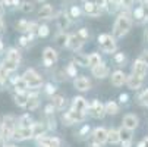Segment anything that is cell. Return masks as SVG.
<instances>
[{
  "mask_svg": "<svg viewBox=\"0 0 148 147\" xmlns=\"http://www.w3.org/2000/svg\"><path fill=\"white\" fill-rule=\"evenodd\" d=\"M56 22H57V27L63 31V30H68V27L71 25V18L68 16L66 12H60L56 18Z\"/></svg>",
  "mask_w": 148,
  "mask_h": 147,
  "instance_id": "cell-18",
  "label": "cell"
},
{
  "mask_svg": "<svg viewBox=\"0 0 148 147\" xmlns=\"http://www.w3.org/2000/svg\"><path fill=\"white\" fill-rule=\"evenodd\" d=\"M132 18L136 21V22H139V24L145 21V18H144V12H142V8H141V6H138V8H135V9H134Z\"/></svg>",
  "mask_w": 148,
  "mask_h": 147,
  "instance_id": "cell-35",
  "label": "cell"
},
{
  "mask_svg": "<svg viewBox=\"0 0 148 147\" xmlns=\"http://www.w3.org/2000/svg\"><path fill=\"white\" fill-rule=\"evenodd\" d=\"M114 60L117 62V63H123L125 62V55L123 53H116L114 55Z\"/></svg>",
  "mask_w": 148,
  "mask_h": 147,
  "instance_id": "cell-47",
  "label": "cell"
},
{
  "mask_svg": "<svg viewBox=\"0 0 148 147\" xmlns=\"http://www.w3.org/2000/svg\"><path fill=\"white\" fill-rule=\"evenodd\" d=\"M8 81V72L0 66V88H2L5 86V82Z\"/></svg>",
  "mask_w": 148,
  "mask_h": 147,
  "instance_id": "cell-40",
  "label": "cell"
},
{
  "mask_svg": "<svg viewBox=\"0 0 148 147\" xmlns=\"http://www.w3.org/2000/svg\"><path fill=\"white\" fill-rule=\"evenodd\" d=\"M139 100H141V103L148 104V90H147V91H144V93L139 96Z\"/></svg>",
  "mask_w": 148,
  "mask_h": 147,
  "instance_id": "cell-46",
  "label": "cell"
},
{
  "mask_svg": "<svg viewBox=\"0 0 148 147\" xmlns=\"http://www.w3.org/2000/svg\"><path fill=\"white\" fill-rule=\"evenodd\" d=\"M72 109L76 110V112H81V113H87L88 110V103L84 97H75L73 99V103H72Z\"/></svg>",
  "mask_w": 148,
  "mask_h": 147,
  "instance_id": "cell-14",
  "label": "cell"
},
{
  "mask_svg": "<svg viewBox=\"0 0 148 147\" xmlns=\"http://www.w3.org/2000/svg\"><path fill=\"white\" fill-rule=\"evenodd\" d=\"M21 10H22L24 13H29L34 10V3L31 2H22L21 3Z\"/></svg>",
  "mask_w": 148,
  "mask_h": 147,
  "instance_id": "cell-39",
  "label": "cell"
},
{
  "mask_svg": "<svg viewBox=\"0 0 148 147\" xmlns=\"http://www.w3.org/2000/svg\"><path fill=\"white\" fill-rule=\"evenodd\" d=\"M136 147H148V138L145 137V138H142L139 143H138V146Z\"/></svg>",
  "mask_w": 148,
  "mask_h": 147,
  "instance_id": "cell-49",
  "label": "cell"
},
{
  "mask_svg": "<svg viewBox=\"0 0 148 147\" xmlns=\"http://www.w3.org/2000/svg\"><path fill=\"white\" fill-rule=\"evenodd\" d=\"M3 30H5V22H3L2 16H0V32H3Z\"/></svg>",
  "mask_w": 148,
  "mask_h": 147,
  "instance_id": "cell-51",
  "label": "cell"
},
{
  "mask_svg": "<svg viewBox=\"0 0 148 147\" xmlns=\"http://www.w3.org/2000/svg\"><path fill=\"white\" fill-rule=\"evenodd\" d=\"M134 2H142V0H132V3H134Z\"/></svg>",
  "mask_w": 148,
  "mask_h": 147,
  "instance_id": "cell-62",
  "label": "cell"
},
{
  "mask_svg": "<svg viewBox=\"0 0 148 147\" xmlns=\"http://www.w3.org/2000/svg\"><path fill=\"white\" fill-rule=\"evenodd\" d=\"M72 63L79 65V66H88V56L82 55V53H76L73 56V62H72Z\"/></svg>",
  "mask_w": 148,
  "mask_h": 147,
  "instance_id": "cell-26",
  "label": "cell"
},
{
  "mask_svg": "<svg viewBox=\"0 0 148 147\" xmlns=\"http://www.w3.org/2000/svg\"><path fill=\"white\" fill-rule=\"evenodd\" d=\"M104 110H106V113H109V115H116L119 112V106H117V103H114V101H109V103L104 104Z\"/></svg>",
  "mask_w": 148,
  "mask_h": 147,
  "instance_id": "cell-30",
  "label": "cell"
},
{
  "mask_svg": "<svg viewBox=\"0 0 148 147\" xmlns=\"http://www.w3.org/2000/svg\"><path fill=\"white\" fill-rule=\"evenodd\" d=\"M92 75L97 77V78H106V77L109 75V68L101 62L100 65H97V66L92 68Z\"/></svg>",
  "mask_w": 148,
  "mask_h": 147,
  "instance_id": "cell-21",
  "label": "cell"
},
{
  "mask_svg": "<svg viewBox=\"0 0 148 147\" xmlns=\"http://www.w3.org/2000/svg\"><path fill=\"white\" fill-rule=\"evenodd\" d=\"M6 147H16V146H13V144H9V146H6Z\"/></svg>",
  "mask_w": 148,
  "mask_h": 147,
  "instance_id": "cell-59",
  "label": "cell"
},
{
  "mask_svg": "<svg viewBox=\"0 0 148 147\" xmlns=\"http://www.w3.org/2000/svg\"><path fill=\"white\" fill-rule=\"evenodd\" d=\"M132 27V16L128 12H122L113 25V37L114 38H122L123 35L128 34V31Z\"/></svg>",
  "mask_w": 148,
  "mask_h": 147,
  "instance_id": "cell-1",
  "label": "cell"
},
{
  "mask_svg": "<svg viewBox=\"0 0 148 147\" xmlns=\"http://www.w3.org/2000/svg\"><path fill=\"white\" fill-rule=\"evenodd\" d=\"M82 2H84V3H85V2H92V0H82Z\"/></svg>",
  "mask_w": 148,
  "mask_h": 147,
  "instance_id": "cell-61",
  "label": "cell"
},
{
  "mask_svg": "<svg viewBox=\"0 0 148 147\" xmlns=\"http://www.w3.org/2000/svg\"><path fill=\"white\" fill-rule=\"evenodd\" d=\"M5 5L3 3H0V16H2V13H3V10H5V8H3Z\"/></svg>",
  "mask_w": 148,
  "mask_h": 147,
  "instance_id": "cell-56",
  "label": "cell"
},
{
  "mask_svg": "<svg viewBox=\"0 0 148 147\" xmlns=\"http://www.w3.org/2000/svg\"><path fill=\"white\" fill-rule=\"evenodd\" d=\"M101 8L94 2V0H92V2H85V3H84V12H85L87 15H90V16H98L100 13H101Z\"/></svg>",
  "mask_w": 148,
  "mask_h": 147,
  "instance_id": "cell-12",
  "label": "cell"
},
{
  "mask_svg": "<svg viewBox=\"0 0 148 147\" xmlns=\"http://www.w3.org/2000/svg\"><path fill=\"white\" fill-rule=\"evenodd\" d=\"M84 43H85V40H84L78 32L76 34H71L69 35V40H68V47L71 49V50H79L82 46H84Z\"/></svg>",
  "mask_w": 148,
  "mask_h": 147,
  "instance_id": "cell-10",
  "label": "cell"
},
{
  "mask_svg": "<svg viewBox=\"0 0 148 147\" xmlns=\"http://www.w3.org/2000/svg\"><path fill=\"white\" fill-rule=\"evenodd\" d=\"M15 130H16V119H15L12 115L5 116L2 125H0V137H2L3 140L12 138Z\"/></svg>",
  "mask_w": 148,
  "mask_h": 147,
  "instance_id": "cell-3",
  "label": "cell"
},
{
  "mask_svg": "<svg viewBox=\"0 0 148 147\" xmlns=\"http://www.w3.org/2000/svg\"><path fill=\"white\" fill-rule=\"evenodd\" d=\"M19 62H21V53L18 49H10L3 60L2 63V68L9 74V72H13L18 66H19Z\"/></svg>",
  "mask_w": 148,
  "mask_h": 147,
  "instance_id": "cell-2",
  "label": "cell"
},
{
  "mask_svg": "<svg viewBox=\"0 0 148 147\" xmlns=\"http://www.w3.org/2000/svg\"><path fill=\"white\" fill-rule=\"evenodd\" d=\"M145 74H147V65L144 63L141 59L135 60V63H134V66H132V75H135V77L144 79Z\"/></svg>",
  "mask_w": 148,
  "mask_h": 147,
  "instance_id": "cell-13",
  "label": "cell"
},
{
  "mask_svg": "<svg viewBox=\"0 0 148 147\" xmlns=\"http://www.w3.org/2000/svg\"><path fill=\"white\" fill-rule=\"evenodd\" d=\"M126 99H128V96H126V94H120V101H122V103L126 101Z\"/></svg>",
  "mask_w": 148,
  "mask_h": 147,
  "instance_id": "cell-53",
  "label": "cell"
},
{
  "mask_svg": "<svg viewBox=\"0 0 148 147\" xmlns=\"http://www.w3.org/2000/svg\"><path fill=\"white\" fill-rule=\"evenodd\" d=\"M13 138L18 140V141H24V140H28V138H32V131H31V127H16L15 133H13Z\"/></svg>",
  "mask_w": 148,
  "mask_h": 147,
  "instance_id": "cell-9",
  "label": "cell"
},
{
  "mask_svg": "<svg viewBox=\"0 0 148 147\" xmlns=\"http://www.w3.org/2000/svg\"><path fill=\"white\" fill-rule=\"evenodd\" d=\"M3 2H5V0H0V3H3Z\"/></svg>",
  "mask_w": 148,
  "mask_h": 147,
  "instance_id": "cell-63",
  "label": "cell"
},
{
  "mask_svg": "<svg viewBox=\"0 0 148 147\" xmlns=\"http://www.w3.org/2000/svg\"><path fill=\"white\" fill-rule=\"evenodd\" d=\"M68 40H69V35L65 31H62V32H59L56 35V43L60 47H68Z\"/></svg>",
  "mask_w": 148,
  "mask_h": 147,
  "instance_id": "cell-28",
  "label": "cell"
},
{
  "mask_svg": "<svg viewBox=\"0 0 148 147\" xmlns=\"http://www.w3.org/2000/svg\"><path fill=\"white\" fill-rule=\"evenodd\" d=\"M3 49H5V46H3V41H2V40H0V53H2V52H3Z\"/></svg>",
  "mask_w": 148,
  "mask_h": 147,
  "instance_id": "cell-57",
  "label": "cell"
},
{
  "mask_svg": "<svg viewBox=\"0 0 148 147\" xmlns=\"http://www.w3.org/2000/svg\"><path fill=\"white\" fill-rule=\"evenodd\" d=\"M78 34H79L84 40H85V41H87V40H88V37H90V34H88V30H87V28H81V30L78 31Z\"/></svg>",
  "mask_w": 148,
  "mask_h": 147,
  "instance_id": "cell-44",
  "label": "cell"
},
{
  "mask_svg": "<svg viewBox=\"0 0 148 147\" xmlns=\"http://www.w3.org/2000/svg\"><path fill=\"white\" fill-rule=\"evenodd\" d=\"M46 130L47 127L43 124V122H35L31 125V131H32V138H40L46 134Z\"/></svg>",
  "mask_w": 148,
  "mask_h": 147,
  "instance_id": "cell-19",
  "label": "cell"
},
{
  "mask_svg": "<svg viewBox=\"0 0 148 147\" xmlns=\"http://www.w3.org/2000/svg\"><path fill=\"white\" fill-rule=\"evenodd\" d=\"M131 144H132V141H125V143H122L123 147H131Z\"/></svg>",
  "mask_w": 148,
  "mask_h": 147,
  "instance_id": "cell-52",
  "label": "cell"
},
{
  "mask_svg": "<svg viewBox=\"0 0 148 147\" xmlns=\"http://www.w3.org/2000/svg\"><path fill=\"white\" fill-rule=\"evenodd\" d=\"M73 86H75V88L79 90V91H88V90L91 88V82H90V79L85 78V77H78V78H75V81H73Z\"/></svg>",
  "mask_w": 148,
  "mask_h": 147,
  "instance_id": "cell-15",
  "label": "cell"
},
{
  "mask_svg": "<svg viewBox=\"0 0 148 147\" xmlns=\"http://www.w3.org/2000/svg\"><path fill=\"white\" fill-rule=\"evenodd\" d=\"M28 101V94L27 93H16L15 94V103L21 108H25Z\"/></svg>",
  "mask_w": 148,
  "mask_h": 147,
  "instance_id": "cell-29",
  "label": "cell"
},
{
  "mask_svg": "<svg viewBox=\"0 0 148 147\" xmlns=\"http://www.w3.org/2000/svg\"><path fill=\"white\" fill-rule=\"evenodd\" d=\"M51 104L54 106V109L62 110V109H65V106H66V100H65V97H63V96H54Z\"/></svg>",
  "mask_w": 148,
  "mask_h": 147,
  "instance_id": "cell-27",
  "label": "cell"
},
{
  "mask_svg": "<svg viewBox=\"0 0 148 147\" xmlns=\"http://www.w3.org/2000/svg\"><path fill=\"white\" fill-rule=\"evenodd\" d=\"M38 104H40V100H38V94H29L28 96V101H27V109L28 110H35L38 108Z\"/></svg>",
  "mask_w": 148,
  "mask_h": 147,
  "instance_id": "cell-25",
  "label": "cell"
},
{
  "mask_svg": "<svg viewBox=\"0 0 148 147\" xmlns=\"http://www.w3.org/2000/svg\"><path fill=\"white\" fill-rule=\"evenodd\" d=\"M87 131H88V127H84V128L81 130V135H82V134H85Z\"/></svg>",
  "mask_w": 148,
  "mask_h": 147,
  "instance_id": "cell-55",
  "label": "cell"
},
{
  "mask_svg": "<svg viewBox=\"0 0 148 147\" xmlns=\"http://www.w3.org/2000/svg\"><path fill=\"white\" fill-rule=\"evenodd\" d=\"M107 141L112 143V144H117V143L120 141L119 131H116V130H110V131H107Z\"/></svg>",
  "mask_w": 148,
  "mask_h": 147,
  "instance_id": "cell-32",
  "label": "cell"
},
{
  "mask_svg": "<svg viewBox=\"0 0 148 147\" xmlns=\"http://www.w3.org/2000/svg\"><path fill=\"white\" fill-rule=\"evenodd\" d=\"M38 16L41 19H50L53 16V6L49 5V3L43 5V6L40 8V10H38Z\"/></svg>",
  "mask_w": 148,
  "mask_h": 147,
  "instance_id": "cell-22",
  "label": "cell"
},
{
  "mask_svg": "<svg viewBox=\"0 0 148 147\" xmlns=\"http://www.w3.org/2000/svg\"><path fill=\"white\" fill-rule=\"evenodd\" d=\"M31 125H32V121H31V116L29 115H22V116L18 119V127L25 128V127H31Z\"/></svg>",
  "mask_w": 148,
  "mask_h": 147,
  "instance_id": "cell-34",
  "label": "cell"
},
{
  "mask_svg": "<svg viewBox=\"0 0 148 147\" xmlns=\"http://www.w3.org/2000/svg\"><path fill=\"white\" fill-rule=\"evenodd\" d=\"M57 62V52L53 47H46L43 52V63L46 66H53Z\"/></svg>",
  "mask_w": 148,
  "mask_h": 147,
  "instance_id": "cell-7",
  "label": "cell"
},
{
  "mask_svg": "<svg viewBox=\"0 0 148 147\" xmlns=\"http://www.w3.org/2000/svg\"><path fill=\"white\" fill-rule=\"evenodd\" d=\"M54 106H53V104L50 103V104H47V106H46V109H44V112H46V115H53L54 113Z\"/></svg>",
  "mask_w": 148,
  "mask_h": 147,
  "instance_id": "cell-48",
  "label": "cell"
},
{
  "mask_svg": "<svg viewBox=\"0 0 148 147\" xmlns=\"http://www.w3.org/2000/svg\"><path fill=\"white\" fill-rule=\"evenodd\" d=\"M19 0H5L3 5L5 6H9V8H13V6H19Z\"/></svg>",
  "mask_w": 148,
  "mask_h": 147,
  "instance_id": "cell-43",
  "label": "cell"
},
{
  "mask_svg": "<svg viewBox=\"0 0 148 147\" xmlns=\"http://www.w3.org/2000/svg\"><path fill=\"white\" fill-rule=\"evenodd\" d=\"M119 137H120V141L125 143V141H132V134L129 130H126L125 127L119 130Z\"/></svg>",
  "mask_w": 148,
  "mask_h": 147,
  "instance_id": "cell-33",
  "label": "cell"
},
{
  "mask_svg": "<svg viewBox=\"0 0 148 147\" xmlns=\"http://www.w3.org/2000/svg\"><path fill=\"white\" fill-rule=\"evenodd\" d=\"M92 140L94 143L97 144H104L106 141H107V130L106 128H95L94 133H92Z\"/></svg>",
  "mask_w": 148,
  "mask_h": 147,
  "instance_id": "cell-16",
  "label": "cell"
},
{
  "mask_svg": "<svg viewBox=\"0 0 148 147\" xmlns=\"http://www.w3.org/2000/svg\"><path fill=\"white\" fill-rule=\"evenodd\" d=\"M54 91H56V87L53 86V84H51V82L47 84V86H46V93L51 96V94H54Z\"/></svg>",
  "mask_w": 148,
  "mask_h": 147,
  "instance_id": "cell-45",
  "label": "cell"
},
{
  "mask_svg": "<svg viewBox=\"0 0 148 147\" xmlns=\"http://www.w3.org/2000/svg\"><path fill=\"white\" fill-rule=\"evenodd\" d=\"M123 127L126 130H129V131L135 130L138 127V118L135 115H132V113L125 115V118H123Z\"/></svg>",
  "mask_w": 148,
  "mask_h": 147,
  "instance_id": "cell-17",
  "label": "cell"
},
{
  "mask_svg": "<svg viewBox=\"0 0 148 147\" xmlns=\"http://www.w3.org/2000/svg\"><path fill=\"white\" fill-rule=\"evenodd\" d=\"M13 88L16 90V93H25L28 86H27V82L24 81L22 77H18L13 79Z\"/></svg>",
  "mask_w": 148,
  "mask_h": 147,
  "instance_id": "cell-23",
  "label": "cell"
},
{
  "mask_svg": "<svg viewBox=\"0 0 148 147\" xmlns=\"http://www.w3.org/2000/svg\"><path fill=\"white\" fill-rule=\"evenodd\" d=\"M76 65L75 63H69L68 65V68H66V74L69 75V77H76Z\"/></svg>",
  "mask_w": 148,
  "mask_h": 147,
  "instance_id": "cell-41",
  "label": "cell"
},
{
  "mask_svg": "<svg viewBox=\"0 0 148 147\" xmlns=\"http://www.w3.org/2000/svg\"><path fill=\"white\" fill-rule=\"evenodd\" d=\"M24 81L27 82L28 88H40L43 84V78H41L34 69H27L25 74L22 75Z\"/></svg>",
  "mask_w": 148,
  "mask_h": 147,
  "instance_id": "cell-5",
  "label": "cell"
},
{
  "mask_svg": "<svg viewBox=\"0 0 148 147\" xmlns=\"http://www.w3.org/2000/svg\"><path fill=\"white\" fill-rule=\"evenodd\" d=\"M126 84H128V87L132 88V90H138L141 86H142V79L135 77V75H129L126 78Z\"/></svg>",
  "mask_w": 148,
  "mask_h": 147,
  "instance_id": "cell-24",
  "label": "cell"
},
{
  "mask_svg": "<svg viewBox=\"0 0 148 147\" xmlns=\"http://www.w3.org/2000/svg\"><path fill=\"white\" fill-rule=\"evenodd\" d=\"M84 118H85V113H81V112H76L73 109H71L69 112H66V115L63 116V121H65L68 125L71 124H76V122H82Z\"/></svg>",
  "mask_w": 148,
  "mask_h": 147,
  "instance_id": "cell-8",
  "label": "cell"
},
{
  "mask_svg": "<svg viewBox=\"0 0 148 147\" xmlns=\"http://www.w3.org/2000/svg\"><path fill=\"white\" fill-rule=\"evenodd\" d=\"M139 59H141V60L144 62V63L148 66V52H144V53H142V56H141Z\"/></svg>",
  "mask_w": 148,
  "mask_h": 147,
  "instance_id": "cell-50",
  "label": "cell"
},
{
  "mask_svg": "<svg viewBox=\"0 0 148 147\" xmlns=\"http://www.w3.org/2000/svg\"><path fill=\"white\" fill-rule=\"evenodd\" d=\"M147 2H148V0H147Z\"/></svg>",
  "mask_w": 148,
  "mask_h": 147,
  "instance_id": "cell-64",
  "label": "cell"
},
{
  "mask_svg": "<svg viewBox=\"0 0 148 147\" xmlns=\"http://www.w3.org/2000/svg\"><path fill=\"white\" fill-rule=\"evenodd\" d=\"M125 82H126V75H125L123 71H114L112 74V84L113 86L120 87V86H123Z\"/></svg>",
  "mask_w": 148,
  "mask_h": 147,
  "instance_id": "cell-20",
  "label": "cell"
},
{
  "mask_svg": "<svg viewBox=\"0 0 148 147\" xmlns=\"http://www.w3.org/2000/svg\"><path fill=\"white\" fill-rule=\"evenodd\" d=\"M145 37H147V40H148V30H147V32H145Z\"/></svg>",
  "mask_w": 148,
  "mask_h": 147,
  "instance_id": "cell-60",
  "label": "cell"
},
{
  "mask_svg": "<svg viewBox=\"0 0 148 147\" xmlns=\"http://www.w3.org/2000/svg\"><path fill=\"white\" fill-rule=\"evenodd\" d=\"M142 12H144V18H145V21H148V2L147 0H142Z\"/></svg>",
  "mask_w": 148,
  "mask_h": 147,
  "instance_id": "cell-42",
  "label": "cell"
},
{
  "mask_svg": "<svg viewBox=\"0 0 148 147\" xmlns=\"http://www.w3.org/2000/svg\"><path fill=\"white\" fill-rule=\"evenodd\" d=\"M68 16H69L71 19L79 18V16H81V9H79L78 6H71V9L68 10Z\"/></svg>",
  "mask_w": 148,
  "mask_h": 147,
  "instance_id": "cell-37",
  "label": "cell"
},
{
  "mask_svg": "<svg viewBox=\"0 0 148 147\" xmlns=\"http://www.w3.org/2000/svg\"><path fill=\"white\" fill-rule=\"evenodd\" d=\"M28 25H29V22L27 19H19L18 22L15 24V28L18 31H21V32H27L28 31Z\"/></svg>",
  "mask_w": 148,
  "mask_h": 147,
  "instance_id": "cell-36",
  "label": "cell"
},
{
  "mask_svg": "<svg viewBox=\"0 0 148 147\" xmlns=\"http://www.w3.org/2000/svg\"><path fill=\"white\" fill-rule=\"evenodd\" d=\"M100 63H101V56H100L98 53H91V55L88 56V66L94 68V66H97V65H100Z\"/></svg>",
  "mask_w": 148,
  "mask_h": 147,
  "instance_id": "cell-31",
  "label": "cell"
},
{
  "mask_svg": "<svg viewBox=\"0 0 148 147\" xmlns=\"http://www.w3.org/2000/svg\"><path fill=\"white\" fill-rule=\"evenodd\" d=\"M0 147H6V143H5V140L0 137Z\"/></svg>",
  "mask_w": 148,
  "mask_h": 147,
  "instance_id": "cell-54",
  "label": "cell"
},
{
  "mask_svg": "<svg viewBox=\"0 0 148 147\" xmlns=\"http://www.w3.org/2000/svg\"><path fill=\"white\" fill-rule=\"evenodd\" d=\"M88 109H90V113L92 118L95 119H100L106 115V110H104V104L100 101V100H92L90 104H88Z\"/></svg>",
  "mask_w": 148,
  "mask_h": 147,
  "instance_id": "cell-6",
  "label": "cell"
},
{
  "mask_svg": "<svg viewBox=\"0 0 148 147\" xmlns=\"http://www.w3.org/2000/svg\"><path fill=\"white\" fill-rule=\"evenodd\" d=\"M50 34V28H49V25H40L38 27V30H37V35H40V37H47Z\"/></svg>",
  "mask_w": 148,
  "mask_h": 147,
  "instance_id": "cell-38",
  "label": "cell"
},
{
  "mask_svg": "<svg viewBox=\"0 0 148 147\" xmlns=\"http://www.w3.org/2000/svg\"><path fill=\"white\" fill-rule=\"evenodd\" d=\"M38 147H60V140L57 137H40L38 138Z\"/></svg>",
  "mask_w": 148,
  "mask_h": 147,
  "instance_id": "cell-11",
  "label": "cell"
},
{
  "mask_svg": "<svg viewBox=\"0 0 148 147\" xmlns=\"http://www.w3.org/2000/svg\"><path fill=\"white\" fill-rule=\"evenodd\" d=\"M98 44L104 53H114L116 52V40L110 34H101L98 35Z\"/></svg>",
  "mask_w": 148,
  "mask_h": 147,
  "instance_id": "cell-4",
  "label": "cell"
},
{
  "mask_svg": "<svg viewBox=\"0 0 148 147\" xmlns=\"http://www.w3.org/2000/svg\"><path fill=\"white\" fill-rule=\"evenodd\" d=\"M35 2H37V3H46L47 0H35Z\"/></svg>",
  "mask_w": 148,
  "mask_h": 147,
  "instance_id": "cell-58",
  "label": "cell"
}]
</instances>
